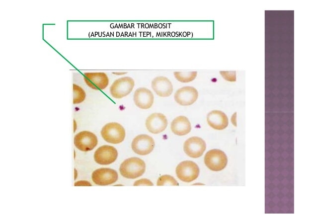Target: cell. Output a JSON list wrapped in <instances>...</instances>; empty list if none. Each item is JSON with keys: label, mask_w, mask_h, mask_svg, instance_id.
<instances>
[{"label": "cell", "mask_w": 317, "mask_h": 224, "mask_svg": "<svg viewBox=\"0 0 317 224\" xmlns=\"http://www.w3.org/2000/svg\"><path fill=\"white\" fill-rule=\"evenodd\" d=\"M146 170V164L142 159L133 157L125 159L119 168L120 174L128 179H135L142 176Z\"/></svg>", "instance_id": "obj_1"}, {"label": "cell", "mask_w": 317, "mask_h": 224, "mask_svg": "<svg viewBox=\"0 0 317 224\" xmlns=\"http://www.w3.org/2000/svg\"><path fill=\"white\" fill-rule=\"evenodd\" d=\"M101 135L107 143L118 144L122 142L125 137V131L123 126L116 122L105 124L101 129Z\"/></svg>", "instance_id": "obj_2"}, {"label": "cell", "mask_w": 317, "mask_h": 224, "mask_svg": "<svg viewBox=\"0 0 317 224\" xmlns=\"http://www.w3.org/2000/svg\"><path fill=\"white\" fill-rule=\"evenodd\" d=\"M204 162L206 166L214 171L223 170L227 165L228 158L225 153L218 149L209 150L204 157Z\"/></svg>", "instance_id": "obj_3"}, {"label": "cell", "mask_w": 317, "mask_h": 224, "mask_svg": "<svg viewBox=\"0 0 317 224\" xmlns=\"http://www.w3.org/2000/svg\"><path fill=\"white\" fill-rule=\"evenodd\" d=\"M135 85L134 79L129 76H124L116 79L110 87L111 96L117 99L124 97L130 94Z\"/></svg>", "instance_id": "obj_4"}, {"label": "cell", "mask_w": 317, "mask_h": 224, "mask_svg": "<svg viewBox=\"0 0 317 224\" xmlns=\"http://www.w3.org/2000/svg\"><path fill=\"white\" fill-rule=\"evenodd\" d=\"M199 171L197 164L190 160L181 162L176 168L177 177L185 182H190L195 180L199 176Z\"/></svg>", "instance_id": "obj_5"}, {"label": "cell", "mask_w": 317, "mask_h": 224, "mask_svg": "<svg viewBox=\"0 0 317 224\" xmlns=\"http://www.w3.org/2000/svg\"><path fill=\"white\" fill-rule=\"evenodd\" d=\"M74 142L76 147L82 151L92 150L97 145L98 140L93 133L83 131L78 133L74 137Z\"/></svg>", "instance_id": "obj_6"}, {"label": "cell", "mask_w": 317, "mask_h": 224, "mask_svg": "<svg viewBox=\"0 0 317 224\" xmlns=\"http://www.w3.org/2000/svg\"><path fill=\"white\" fill-rule=\"evenodd\" d=\"M155 141L148 135L142 134L136 136L132 141L131 147L136 153L145 155L151 153L155 147Z\"/></svg>", "instance_id": "obj_7"}, {"label": "cell", "mask_w": 317, "mask_h": 224, "mask_svg": "<svg viewBox=\"0 0 317 224\" xmlns=\"http://www.w3.org/2000/svg\"><path fill=\"white\" fill-rule=\"evenodd\" d=\"M118 156L117 149L113 147L103 145L99 147L95 151V161L100 165H108L114 162Z\"/></svg>", "instance_id": "obj_8"}, {"label": "cell", "mask_w": 317, "mask_h": 224, "mask_svg": "<svg viewBox=\"0 0 317 224\" xmlns=\"http://www.w3.org/2000/svg\"><path fill=\"white\" fill-rule=\"evenodd\" d=\"M92 180L96 185H108L115 183L118 179V173L109 168H100L92 173Z\"/></svg>", "instance_id": "obj_9"}, {"label": "cell", "mask_w": 317, "mask_h": 224, "mask_svg": "<svg viewBox=\"0 0 317 224\" xmlns=\"http://www.w3.org/2000/svg\"><path fill=\"white\" fill-rule=\"evenodd\" d=\"M84 80L90 88L94 90H103L109 84L107 75L103 72L84 73Z\"/></svg>", "instance_id": "obj_10"}, {"label": "cell", "mask_w": 317, "mask_h": 224, "mask_svg": "<svg viewBox=\"0 0 317 224\" xmlns=\"http://www.w3.org/2000/svg\"><path fill=\"white\" fill-rule=\"evenodd\" d=\"M205 141L198 137L188 139L184 143L183 149L185 153L192 158L201 156L206 149Z\"/></svg>", "instance_id": "obj_11"}, {"label": "cell", "mask_w": 317, "mask_h": 224, "mask_svg": "<svg viewBox=\"0 0 317 224\" xmlns=\"http://www.w3.org/2000/svg\"><path fill=\"white\" fill-rule=\"evenodd\" d=\"M198 97L197 89L192 86H186L178 89L174 94L175 101L180 105L188 106L194 103Z\"/></svg>", "instance_id": "obj_12"}, {"label": "cell", "mask_w": 317, "mask_h": 224, "mask_svg": "<svg viewBox=\"0 0 317 224\" xmlns=\"http://www.w3.org/2000/svg\"><path fill=\"white\" fill-rule=\"evenodd\" d=\"M167 125V120L166 117L160 113L152 114L146 121L147 129L153 134H157L163 132Z\"/></svg>", "instance_id": "obj_13"}, {"label": "cell", "mask_w": 317, "mask_h": 224, "mask_svg": "<svg viewBox=\"0 0 317 224\" xmlns=\"http://www.w3.org/2000/svg\"><path fill=\"white\" fill-rule=\"evenodd\" d=\"M133 100L137 107L142 109H147L153 105L154 96L149 89L140 87L134 92Z\"/></svg>", "instance_id": "obj_14"}, {"label": "cell", "mask_w": 317, "mask_h": 224, "mask_svg": "<svg viewBox=\"0 0 317 224\" xmlns=\"http://www.w3.org/2000/svg\"><path fill=\"white\" fill-rule=\"evenodd\" d=\"M152 87L160 97L169 96L173 91V86L168 78L165 76H157L152 81Z\"/></svg>", "instance_id": "obj_15"}, {"label": "cell", "mask_w": 317, "mask_h": 224, "mask_svg": "<svg viewBox=\"0 0 317 224\" xmlns=\"http://www.w3.org/2000/svg\"><path fill=\"white\" fill-rule=\"evenodd\" d=\"M207 121L209 125L216 130H223L228 125V118L222 111L213 110L208 113Z\"/></svg>", "instance_id": "obj_16"}, {"label": "cell", "mask_w": 317, "mask_h": 224, "mask_svg": "<svg viewBox=\"0 0 317 224\" xmlns=\"http://www.w3.org/2000/svg\"><path fill=\"white\" fill-rule=\"evenodd\" d=\"M171 130L176 135L179 136L185 135L191 131L190 122L185 116H178L172 121Z\"/></svg>", "instance_id": "obj_17"}, {"label": "cell", "mask_w": 317, "mask_h": 224, "mask_svg": "<svg viewBox=\"0 0 317 224\" xmlns=\"http://www.w3.org/2000/svg\"><path fill=\"white\" fill-rule=\"evenodd\" d=\"M73 99L74 104H78L82 102L86 97V93L83 89L76 84H73Z\"/></svg>", "instance_id": "obj_18"}, {"label": "cell", "mask_w": 317, "mask_h": 224, "mask_svg": "<svg viewBox=\"0 0 317 224\" xmlns=\"http://www.w3.org/2000/svg\"><path fill=\"white\" fill-rule=\"evenodd\" d=\"M174 75L176 79L181 82H189L193 81L196 77L197 72H174Z\"/></svg>", "instance_id": "obj_19"}, {"label": "cell", "mask_w": 317, "mask_h": 224, "mask_svg": "<svg viewBox=\"0 0 317 224\" xmlns=\"http://www.w3.org/2000/svg\"><path fill=\"white\" fill-rule=\"evenodd\" d=\"M157 185L158 186H178V183L172 176L164 175L158 178Z\"/></svg>", "instance_id": "obj_20"}, {"label": "cell", "mask_w": 317, "mask_h": 224, "mask_svg": "<svg viewBox=\"0 0 317 224\" xmlns=\"http://www.w3.org/2000/svg\"><path fill=\"white\" fill-rule=\"evenodd\" d=\"M220 74L223 77L229 81H235L236 80V71H220Z\"/></svg>", "instance_id": "obj_21"}, {"label": "cell", "mask_w": 317, "mask_h": 224, "mask_svg": "<svg viewBox=\"0 0 317 224\" xmlns=\"http://www.w3.org/2000/svg\"><path fill=\"white\" fill-rule=\"evenodd\" d=\"M153 183L147 179H139L134 183V186H153Z\"/></svg>", "instance_id": "obj_22"}, {"label": "cell", "mask_w": 317, "mask_h": 224, "mask_svg": "<svg viewBox=\"0 0 317 224\" xmlns=\"http://www.w3.org/2000/svg\"><path fill=\"white\" fill-rule=\"evenodd\" d=\"M75 186H81V185L91 186V185L90 184L89 182L87 181H84L77 182L75 183Z\"/></svg>", "instance_id": "obj_23"}, {"label": "cell", "mask_w": 317, "mask_h": 224, "mask_svg": "<svg viewBox=\"0 0 317 224\" xmlns=\"http://www.w3.org/2000/svg\"><path fill=\"white\" fill-rule=\"evenodd\" d=\"M74 131H75L76 130V129L77 125H76V121L75 120L74 121Z\"/></svg>", "instance_id": "obj_24"}]
</instances>
